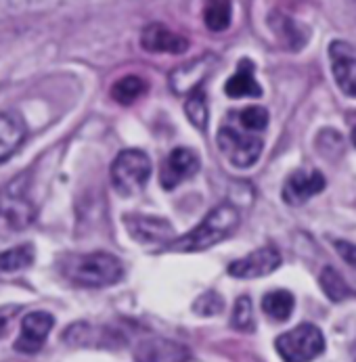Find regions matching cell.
<instances>
[{
  "label": "cell",
  "instance_id": "cell-1",
  "mask_svg": "<svg viewBox=\"0 0 356 362\" xmlns=\"http://www.w3.org/2000/svg\"><path fill=\"white\" fill-rule=\"evenodd\" d=\"M241 224V214L233 204H220L216 206L204 220L185 237H174L166 247L170 252L178 254H195L205 252L224 239H229Z\"/></svg>",
  "mask_w": 356,
  "mask_h": 362
},
{
  "label": "cell",
  "instance_id": "cell-2",
  "mask_svg": "<svg viewBox=\"0 0 356 362\" xmlns=\"http://www.w3.org/2000/svg\"><path fill=\"white\" fill-rule=\"evenodd\" d=\"M59 270L71 285L86 289H103L115 285L124 276L122 262L107 252L69 254L61 258Z\"/></svg>",
  "mask_w": 356,
  "mask_h": 362
},
{
  "label": "cell",
  "instance_id": "cell-3",
  "mask_svg": "<svg viewBox=\"0 0 356 362\" xmlns=\"http://www.w3.org/2000/svg\"><path fill=\"white\" fill-rule=\"evenodd\" d=\"M36 220V206L28 195V185L17 178L0 189V237H15Z\"/></svg>",
  "mask_w": 356,
  "mask_h": 362
},
{
  "label": "cell",
  "instance_id": "cell-4",
  "mask_svg": "<svg viewBox=\"0 0 356 362\" xmlns=\"http://www.w3.org/2000/svg\"><path fill=\"white\" fill-rule=\"evenodd\" d=\"M216 143L222 156L229 159V163L239 170H248L255 165V161L260 159L262 149H264V141L262 136H258V132L246 130L243 126H233V124H224L218 130Z\"/></svg>",
  "mask_w": 356,
  "mask_h": 362
},
{
  "label": "cell",
  "instance_id": "cell-5",
  "mask_svg": "<svg viewBox=\"0 0 356 362\" xmlns=\"http://www.w3.org/2000/svg\"><path fill=\"white\" fill-rule=\"evenodd\" d=\"M151 159L145 151L126 149L111 163V182L117 193L132 197L139 195L151 178Z\"/></svg>",
  "mask_w": 356,
  "mask_h": 362
},
{
  "label": "cell",
  "instance_id": "cell-6",
  "mask_svg": "<svg viewBox=\"0 0 356 362\" xmlns=\"http://www.w3.org/2000/svg\"><path fill=\"white\" fill-rule=\"evenodd\" d=\"M325 335L316 325L302 322L296 329L277 337L275 348L279 356L287 362H308L325 352Z\"/></svg>",
  "mask_w": 356,
  "mask_h": 362
},
{
  "label": "cell",
  "instance_id": "cell-7",
  "mask_svg": "<svg viewBox=\"0 0 356 362\" xmlns=\"http://www.w3.org/2000/svg\"><path fill=\"white\" fill-rule=\"evenodd\" d=\"M329 65L338 88L356 99V47L346 40H333L329 45Z\"/></svg>",
  "mask_w": 356,
  "mask_h": 362
},
{
  "label": "cell",
  "instance_id": "cell-8",
  "mask_svg": "<svg viewBox=\"0 0 356 362\" xmlns=\"http://www.w3.org/2000/svg\"><path fill=\"white\" fill-rule=\"evenodd\" d=\"M52 327H54V316L51 312L36 310L25 314L21 320V327H19V337L15 341V350L21 354H36L45 346Z\"/></svg>",
  "mask_w": 356,
  "mask_h": 362
},
{
  "label": "cell",
  "instance_id": "cell-9",
  "mask_svg": "<svg viewBox=\"0 0 356 362\" xmlns=\"http://www.w3.org/2000/svg\"><path fill=\"white\" fill-rule=\"evenodd\" d=\"M200 157L191 149H174L170 156L163 159L161 163V172H159V182L166 191L176 189L178 185H183L185 180L193 178L200 172Z\"/></svg>",
  "mask_w": 356,
  "mask_h": 362
},
{
  "label": "cell",
  "instance_id": "cell-10",
  "mask_svg": "<svg viewBox=\"0 0 356 362\" xmlns=\"http://www.w3.org/2000/svg\"><path fill=\"white\" fill-rule=\"evenodd\" d=\"M63 341L71 348H117L120 333H115L109 327H99L82 320L65 329Z\"/></svg>",
  "mask_w": 356,
  "mask_h": 362
},
{
  "label": "cell",
  "instance_id": "cell-11",
  "mask_svg": "<svg viewBox=\"0 0 356 362\" xmlns=\"http://www.w3.org/2000/svg\"><path fill=\"white\" fill-rule=\"evenodd\" d=\"M327 187L325 176L318 170H296L283 187V202L289 206H304Z\"/></svg>",
  "mask_w": 356,
  "mask_h": 362
},
{
  "label": "cell",
  "instance_id": "cell-12",
  "mask_svg": "<svg viewBox=\"0 0 356 362\" xmlns=\"http://www.w3.org/2000/svg\"><path fill=\"white\" fill-rule=\"evenodd\" d=\"M281 266V254L275 247H262L248 254L246 258L235 259L229 266V274L235 279H260L272 274Z\"/></svg>",
  "mask_w": 356,
  "mask_h": 362
},
{
  "label": "cell",
  "instance_id": "cell-13",
  "mask_svg": "<svg viewBox=\"0 0 356 362\" xmlns=\"http://www.w3.org/2000/svg\"><path fill=\"white\" fill-rule=\"evenodd\" d=\"M124 224L132 239L141 243H170L176 235L174 228L163 218H151V216H126Z\"/></svg>",
  "mask_w": 356,
  "mask_h": 362
},
{
  "label": "cell",
  "instance_id": "cell-14",
  "mask_svg": "<svg viewBox=\"0 0 356 362\" xmlns=\"http://www.w3.org/2000/svg\"><path fill=\"white\" fill-rule=\"evenodd\" d=\"M141 45L143 49L149 52H170V54H180L189 49L187 38H183L180 34L172 32L170 28L161 25V23H151L143 30L141 36Z\"/></svg>",
  "mask_w": 356,
  "mask_h": 362
},
{
  "label": "cell",
  "instance_id": "cell-15",
  "mask_svg": "<svg viewBox=\"0 0 356 362\" xmlns=\"http://www.w3.org/2000/svg\"><path fill=\"white\" fill-rule=\"evenodd\" d=\"M28 139V128L23 119L15 113H0V163L15 156Z\"/></svg>",
  "mask_w": 356,
  "mask_h": 362
},
{
  "label": "cell",
  "instance_id": "cell-16",
  "mask_svg": "<svg viewBox=\"0 0 356 362\" xmlns=\"http://www.w3.org/2000/svg\"><path fill=\"white\" fill-rule=\"evenodd\" d=\"M254 71V63L250 59H243L239 63L237 71L224 84V93L231 99H250V97L258 99V97H262V86L258 84Z\"/></svg>",
  "mask_w": 356,
  "mask_h": 362
},
{
  "label": "cell",
  "instance_id": "cell-17",
  "mask_svg": "<svg viewBox=\"0 0 356 362\" xmlns=\"http://www.w3.org/2000/svg\"><path fill=\"white\" fill-rule=\"evenodd\" d=\"M137 361H189V352L174 344V341H166V339H145L137 354Z\"/></svg>",
  "mask_w": 356,
  "mask_h": 362
},
{
  "label": "cell",
  "instance_id": "cell-18",
  "mask_svg": "<svg viewBox=\"0 0 356 362\" xmlns=\"http://www.w3.org/2000/svg\"><path fill=\"white\" fill-rule=\"evenodd\" d=\"M296 308V298L287 289H275L268 291L262 300V310L277 322H285Z\"/></svg>",
  "mask_w": 356,
  "mask_h": 362
},
{
  "label": "cell",
  "instance_id": "cell-19",
  "mask_svg": "<svg viewBox=\"0 0 356 362\" xmlns=\"http://www.w3.org/2000/svg\"><path fill=\"white\" fill-rule=\"evenodd\" d=\"M233 19V4L231 0H205L204 21L207 30L224 32Z\"/></svg>",
  "mask_w": 356,
  "mask_h": 362
},
{
  "label": "cell",
  "instance_id": "cell-20",
  "mask_svg": "<svg viewBox=\"0 0 356 362\" xmlns=\"http://www.w3.org/2000/svg\"><path fill=\"white\" fill-rule=\"evenodd\" d=\"M145 93H147V82L139 76H124L111 88L113 101H117L120 105L137 103Z\"/></svg>",
  "mask_w": 356,
  "mask_h": 362
},
{
  "label": "cell",
  "instance_id": "cell-21",
  "mask_svg": "<svg viewBox=\"0 0 356 362\" xmlns=\"http://www.w3.org/2000/svg\"><path fill=\"white\" fill-rule=\"evenodd\" d=\"M34 264V247L30 243H21L0 254V272L13 274L28 270Z\"/></svg>",
  "mask_w": 356,
  "mask_h": 362
},
{
  "label": "cell",
  "instance_id": "cell-22",
  "mask_svg": "<svg viewBox=\"0 0 356 362\" xmlns=\"http://www.w3.org/2000/svg\"><path fill=\"white\" fill-rule=\"evenodd\" d=\"M321 287H323L325 296L331 302H335V304L346 300V298H350V293H352L350 287L346 285L344 276L335 268H331V266L323 268V272H321Z\"/></svg>",
  "mask_w": 356,
  "mask_h": 362
},
{
  "label": "cell",
  "instance_id": "cell-23",
  "mask_svg": "<svg viewBox=\"0 0 356 362\" xmlns=\"http://www.w3.org/2000/svg\"><path fill=\"white\" fill-rule=\"evenodd\" d=\"M185 111H187V117L191 119V124L197 126L200 130H204L205 124H207V103H205L204 90L200 86L189 93V99L185 103Z\"/></svg>",
  "mask_w": 356,
  "mask_h": 362
},
{
  "label": "cell",
  "instance_id": "cell-24",
  "mask_svg": "<svg viewBox=\"0 0 356 362\" xmlns=\"http://www.w3.org/2000/svg\"><path fill=\"white\" fill-rule=\"evenodd\" d=\"M237 122L239 126H243L246 130H252V132H262L266 126H268V111L260 105H252V107H246L243 111L237 113Z\"/></svg>",
  "mask_w": 356,
  "mask_h": 362
},
{
  "label": "cell",
  "instance_id": "cell-25",
  "mask_svg": "<svg viewBox=\"0 0 356 362\" xmlns=\"http://www.w3.org/2000/svg\"><path fill=\"white\" fill-rule=\"evenodd\" d=\"M231 325L237 331H252L254 329V306H252V300L248 296H243V298L237 300L235 310H233V318H231Z\"/></svg>",
  "mask_w": 356,
  "mask_h": 362
},
{
  "label": "cell",
  "instance_id": "cell-26",
  "mask_svg": "<svg viewBox=\"0 0 356 362\" xmlns=\"http://www.w3.org/2000/svg\"><path fill=\"white\" fill-rule=\"evenodd\" d=\"M224 310V300L218 291H205L193 304V312L200 316H216Z\"/></svg>",
  "mask_w": 356,
  "mask_h": 362
},
{
  "label": "cell",
  "instance_id": "cell-27",
  "mask_svg": "<svg viewBox=\"0 0 356 362\" xmlns=\"http://www.w3.org/2000/svg\"><path fill=\"white\" fill-rule=\"evenodd\" d=\"M335 250L340 252L342 259L356 268V245L350 241H335Z\"/></svg>",
  "mask_w": 356,
  "mask_h": 362
},
{
  "label": "cell",
  "instance_id": "cell-28",
  "mask_svg": "<svg viewBox=\"0 0 356 362\" xmlns=\"http://www.w3.org/2000/svg\"><path fill=\"white\" fill-rule=\"evenodd\" d=\"M19 314V306L17 304H6L0 306V335L8 329V325L15 320V316Z\"/></svg>",
  "mask_w": 356,
  "mask_h": 362
},
{
  "label": "cell",
  "instance_id": "cell-29",
  "mask_svg": "<svg viewBox=\"0 0 356 362\" xmlns=\"http://www.w3.org/2000/svg\"><path fill=\"white\" fill-rule=\"evenodd\" d=\"M352 143H355V147H356V128L352 130Z\"/></svg>",
  "mask_w": 356,
  "mask_h": 362
}]
</instances>
